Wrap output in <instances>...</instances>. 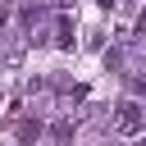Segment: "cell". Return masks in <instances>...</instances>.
<instances>
[{
	"mask_svg": "<svg viewBox=\"0 0 146 146\" xmlns=\"http://www.w3.org/2000/svg\"><path fill=\"white\" fill-rule=\"evenodd\" d=\"M114 123H119V132H137V128L146 123V110H141L137 100H123V105H119V119H114Z\"/></svg>",
	"mask_w": 146,
	"mask_h": 146,
	"instance_id": "cell-1",
	"label": "cell"
},
{
	"mask_svg": "<svg viewBox=\"0 0 146 146\" xmlns=\"http://www.w3.org/2000/svg\"><path fill=\"white\" fill-rule=\"evenodd\" d=\"M55 41H59V50L73 46V23H68V18H59V36H55Z\"/></svg>",
	"mask_w": 146,
	"mask_h": 146,
	"instance_id": "cell-2",
	"label": "cell"
},
{
	"mask_svg": "<svg viewBox=\"0 0 146 146\" xmlns=\"http://www.w3.org/2000/svg\"><path fill=\"white\" fill-rule=\"evenodd\" d=\"M96 5H100V9H114V0H96Z\"/></svg>",
	"mask_w": 146,
	"mask_h": 146,
	"instance_id": "cell-3",
	"label": "cell"
}]
</instances>
